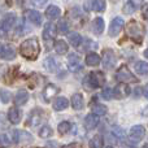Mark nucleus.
Masks as SVG:
<instances>
[{
    "label": "nucleus",
    "instance_id": "obj_1",
    "mask_svg": "<svg viewBox=\"0 0 148 148\" xmlns=\"http://www.w3.org/2000/svg\"><path fill=\"white\" fill-rule=\"evenodd\" d=\"M20 52L25 59L35 60L40 53V46L36 38H29L25 42H22L20 46Z\"/></svg>",
    "mask_w": 148,
    "mask_h": 148
},
{
    "label": "nucleus",
    "instance_id": "obj_2",
    "mask_svg": "<svg viewBox=\"0 0 148 148\" xmlns=\"http://www.w3.org/2000/svg\"><path fill=\"white\" fill-rule=\"evenodd\" d=\"M126 33H127V36L134 40L135 43L140 44L143 42L144 38V27L138 22L136 20H131L130 22L126 26Z\"/></svg>",
    "mask_w": 148,
    "mask_h": 148
},
{
    "label": "nucleus",
    "instance_id": "obj_3",
    "mask_svg": "<svg viewBox=\"0 0 148 148\" xmlns=\"http://www.w3.org/2000/svg\"><path fill=\"white\" fill-rule=\"evenodd\" d=\"M116 79H117L118 82H121V83H125V84L136 83V82H138V78L130 72V69H129L126 65H122V66L118 69V73L116 74Z\"/></svg>",
    "mask_w": 148,
    "mask_h": 148
},
{
    "label": "nucleus",
    "instance_id": "obj_4",
    "mask_svg": "<svg viewBox=\"0 0 148 148\" xmlns=\"http://www.w3.org/2000/svg\"><path fill=\"white\" fill-rule=\"evenodd\" d=\"M84 82H86L91 88H97V87L104 86L105 75L103 72H91L84 78Z\"/></svg>",
    "mask_w": 148,
    "mask_h": 148
},
{
    "label": "nucleus",
    "instance_id": "obj_5",
    "mask_svg": "<svg viewBox=\"0 0 148 148\" xmlns=\"http://www.w3.org/2000/svg\"><path fill=\"white\" fill-rule=\"evenodd\" d=\"M100 62H103L105 69H113L117 64V56L113 52V49H105L103 52V60H100Z\"/></svg>",
    "mask_w": 148,
    "mask_h": 148
},
{
    "label": "nucleus",
    "instance_id": "obj_6",
    "mask_svg": "<svg viewBox=\"0 0 148 148\" xmlns=\"http://www.w3.org/2000/svg\"><path fill=\"white\" fill-rule=\"evenodd\" d=\"M14 21H16V16L13 13H8V14L4 16L3 21L0 22V38H3L12 29V26L14 25Z\"/></svg>",
    "mask_w": 148,
    "mask_h": 148
},
{
    "label": "nucleus",
    "instance_id": "obj_7",
    "mask_svg": "<svg viewBox=\"0 0 148 148\" xmlns=\"http://www.w3.org/2000/svg\"><path fill=\"white\" fill-rule=\"evenodd\" d=\"M44 110L40 108H35V109L31 110L30 116H29L27 121H26V125L27 126H36L44 120Z\"/></svg>",
    "mask_w": 148,
    "mask_h": 148
},
{
    "label": "nucleus",
    "instance_id": "obj_8",
    "mask_svg": "<svg viewBox=\"0 0 148 148\" xmlns=\"http://www.w3.org/2000/svg\"><path fill=\"white\" fill-rule=\"evenodd\" d=\"M123 25H125V22H123V20L121 17H116L114 20H112V22H110L109 25V29H108V34H109V36H117L118 34L121 33V30L123 29Z\"/></svg>",
    "mask_w": 148,
    "mask_h": 148
},
{
    "label": "nucleus",
    "instance_id": "obj_9",
    "mask_svg": "<svg viewBox=\"0 0 148 148\" xmlns=\"http://www.w3.org/2000/svg\"><path fill=\"white\" fill-rule=\"evenodd\" d=\"M13 142L18 144H22V143H31L33 142V136L30 135L29 133L22 130H14L13 131Z\"/></svg>",
    "mask_w": 148,
    "mask_h": 148
},
{
    "label": "nucleus",
    "instance_id": "obj_10",
    "mask_svg": "<svg viewBox=\"0 0 148 148\" xmlns=\"http://www.w3.org/2000/svg\"><path fill=\"white\" fill-rule=\"evenodd\" d=\"M144 135H146V129H144L142 125L133 126V127L130 129V131H129V136L135 142L142 140V139L144 138Z\"/></svg>",
    "mask_w": 148,
    "mask_h": 148
},
{
    "label": "nucleus",
    "instance_id": "obj_11",
    "mask_svg": "<svg viewBox=\"0 0 148 148\" xmlns=\"http://www.w3.org/2000/svg\"><path fill=\"white\" fill-rule=\"evenodd\" d=\"M131 92L129 84L125 83H120L114 90H113V97H118V99H123V97L129 96Z\"/></svg>",
    "mask_w": 148,
    "mask_h": 148
},
{
    "label": "nucleus",
    "instance_id": "obj_12",
    "mask_svg": "<svg viewBox=\"0 0 148 148\" xmlns=\"http://www.w3.org/2000/svg\"><path fill=\"white\" fill-rule=\"evenodd\" d=\"M68 66L72 72H77V70L82 69V64H81V59L77 53H70L68 56Z\"/></svg>",
    "mask_w": 148,
    "mask_h": 148
},
{
    "label": "nucleus",
    "instance_id": "obj_13",
    "mask_svg": "<svg viewBox=\"0 0 148 148\" xmlns=\"http://www.w3.org/2000/svg\"><path fill=\"white\" fill-rule=\"evenodd\" d=\"M55 35H56V27H55L53 23H47L44 26V30H43V38L47 43L52 42L55 39Z\"/></svg>",
    "mask_w": 148,
    "mask_h": 148
},
{
    "label": "nucleus",
    "instance_id": "obj_14",
    "mask_svg": "<svg viewBox=\"0 0 148 148\" xmlns=\"http://www.w3.org/2000/svg\"><path fill=\"white\" fill-rule=\"evenodd\" d=\"M0 57L5 60H13L16 57V49L10 44H5L1 47V52H0Z\"/></svg>",
    "mask_w": 148,
    "mask_h": 148
},
{
    "label": "nucleus",
    "instance_id": "obj_15",
    "mask_svg": "<svg viewBox=\"0 0 148 148\" xmlns=\"http://www.w3.org/2000/svg\"><path fill=\"white\" fill-rule=\"evenodd\" d=\"M97 125H99V117H97V116L90 113V114H87L86 117H84V127H86L87 130H92V129H95Z\"/></svg>",
    "mask_w": 148,
    "mask_h": 148
},
{
    "label": "nucleus",
    "instance_id": "obj_16",
    "mask_svg": "<svg viewBox=\"0 0 148 148\" xmlns=\"http://www.w3.org/2000/svg\"><path fill=\"white\" fill-rule=\"evenodd\" d=\"M59 92V87L55 86V84H48V86L44 88V92H43V97L46 101H51L52 97L56 96V94Z\"/></svg>",
    "mask_w": 148,
    "mask_h": 148
},
{
    "label": "nucleus",
    "instance_id": "obj_17",
    "mask_svg": "<svg viewBox=\"0 0 148 148\" xmlns=\"http://www.w3.org/2000/svg\"><path fill=\"white\" fill-rule=\"evenodd\" d=\"M22 118V112L18 108H10L8 112V120L12 123H20Z\"/></svg>",
    "mask_w": 148,
    "mask_h": 148
},
{
    "label": "nucleus",
    "instance_id": "obj_18",
    "mask_svg": "<svg viewBox=\"0 0 148 148\" xmlns=\"http://www.w3.org/2000/svg\"><path fill=\"white\" fill-rule=\"evenodd\" d=\"M91 27H92V31H94V34H96V35H100V34L104 31V27H105L104 20H103L101 17L95 18V20L92 21Z\"/></svg>",
    "mask_w": 148,
    "mask_h": 148
},
{
    "label": "nucleus",
    "instance_id": "obj_19",
    "mask_svg": "<svg viewBox=\"0 0 148 148\" xmlns=\"http://www.w3.org/2000/svg\"><path fill=\"white\" fill-rule=\"evenodd\" d=\"M70 103H72V107L75 110H81V109H83V107H84V100H83L82 94H74L72 96Z\"/></svg>",
    "mask_w": 148,
    "mask_h": 148
},
{
    "label": "nucleus",
    "instance_id": "obj_20",
    "mask_svg": "<svg viewBox=\"0 0 148 148\" xmlns=\"http://www.w3.org/2000/svg\"><path fill=\"white\" fill-rule=\"evenodd\" d=\"M27 18L30 20L31 23H34L35 26H40L42 25V14L38 12V10L33 9L27 12Z\"/></svg>",
    "mask_w": 148,
    "mask_h": 148
},
{
    "label": "nucleus",
    "instance_id": "obj_21",
    "mask_svg": "<svg viewBox=\"0 0 148 148\" xmlns=\"http://www.w3.org/2000/svg\"><path fill=\"white\" fill-rule=\"evenodd\" d=\"M43 66L46 68L48 72H56L57 68H59V64L56 62V60H55V57L52 56H48L47 59H44V62H43Z\"/></svg>",
    "mask_w": 148,
    "mask_h": 148
},
{
    "label": "nucleus",
    "instance_id": "obj_22",
    "mask_svg": "<svg viewBox=\"0 0 148 148\" xmlns=\"http://www.w3.org/2000/svg\"><path fill=\"white\" fill-rule=\"evenodd\" d=\"M68 107H69V100H68L66 97L60 96L53 101V109L55 110H64V109H66Z\"/></svg>",
    "mask_w": 148,
    "mask_h": 148
},
{
    "label": "nucleus",
    "instance_id": "obj_23",
    "mask_svg": "<svg viewBox=\"0 0 148 148\" xmlns=\"http://www.w3.org/2000/svg\"><path fill=\"white\" fill-rule=\"evenodd\" d=\"M29 100V92L25 90H20L14 96V103L17 105H23L25 103H27Z\"/></svg>",
    "mask_w": 148,
    "mask_h": 148
},
{
    "label": "nucleus",
    "instance_id": "obj_24",
    "mask_svg": "<svg viewBox=\"0 0 148 148\" xmlns=\"http://www.w3.org/2000/svg\"><path fill=\"white\" fill-rule=\"evenodd\" d=\"M60 14H61V10H60V8L56 7V5H49L46 9V16L48 18H52V20L60 17Z\"/></svg>",
    "mask_w": 148,
    "mask_h": 148
},
{
    "label": "nucleus",
    "instance_id": "obj_25",
    "mask_svg": "<svg viewBox=\"0 0 148 148\" xmlns=\"http://www.w3.org/2000/svg\"><path fill=\"white\" fill-rule=\"evenodd\" d=\"M84 61H86V65H88V66H97L100 64V56L96 53H88Z\"/></svg>",
    "mask_w": 148,
    "mask_h": 148
},
{
    "label": "nucleus",
    "instance_id": "obj_26",
    "mask_svg": "<svg viewBox=\"0 0 148 148\" xmlns=\"http://www.w3.org/2000/svg\"><path fill=\"white\" fill-rule=\"evenodd\" d=\"M68 40L73 47H79L82 44V36L77 31H74V33H70L68 35Z\"/></svg>",
    "mask_w": 148,
    "mask_h": 148
},
{
    "label": "nucleus",
    "instance_id": "obj_27",
    "mask_svg": "<svg viewBox=\"0 0 148 148\" xmlns=\"http://www.w3.org/2000/svg\"><path fill=\"white\" fill-rule=\"evenodd\" d=\"M68 44L65 40H57L56 43H55V51H56V53L59 55H65L68 52Z\"/></svg>",
    "mask_w": 148,
    "mask_h": 148
},
{
    "label": "nucleus",
    "instance_id": "obj_28",
    "mask_svg": "<svg viewBox=\"0 0 148 148\" xmlns=\"http://www.w3.org/2000/svg\"><path fill=\"white\" fill-rule=\"evenodd\" d=\"M108 113V108L105 107V105H103V104H95V105H92V114H95V116H105Z\"/></svg>",
    "mask_w": 148,
    "mask_h": 148
},
{
    "label": "nucleus",
    "instance_id": "obj_29",
    "mask_svg": "<svg viewBox=\"0 0 148 148\" xmlns=\"http://www.w3.org/2000/svg\"><path fill=\"white\" fill-rule=\"evenodd\" d=\"M70 129H72V123L68 122V121H62V122H60L59 126H57V131H59L61 135L68 134L70 131Z\"/></svg>",
    "mask_w": 148,
    "mask_h": 148
},
{
    "label": "nucleus",
    "instance_id": "obj_30",
    "mask_svg": "<svg viewBox=\"0 0 148 148\" xmlns=\"http://www.w3.org/2000/svg\"><path fill=\"white\" fill-rule=\"evenodd\" d=\"M90 148H101L103 147V136L101 135H95L91 140L88 142Z\"/></svg>",
    "mask_w": 148,
    "mask_h": 148
},
{
    "label": "nucleus",
    "instance_id": "obj_31",
    "mask_svg": "<svg viewBox=\"0 0 148 148\" xmlns=\"http://www.w3.org/2000/svg\"><path fill=\"white\" fill-rule=\"evenodd\" d=\"M105 5H107V3H105L104 0H96V1H91V10L103 12V10H105Z\"/></svg>",
    "mask_w": 148,
    "mask_h": 148
},
{
    "label": "nucleus",
    "instance_id": "obj_32",
    "mask_svg": "<svg viewBox=\"0 0 148 148\" xmlns=\"http://www.w3.org/2000/svg\"><path fill=\"white\" fill-rule=\"evenodd\" d=\"M57 30L61 34H66L68 31H69V23H68L66 18L59 20V22H57Z\"/></svg>",
    "mask_w": 148,
    "mask_h": 148
},
{
    "label": "nucleus",
    "instance_id": "obj_33",
    "mask_svg": "<svg viewBox=\"0 0 148 148\" xmlns=\"http://www.w3.org/2000/svg\"><path fill=\"white\" fill-rule=\"evenodd\" d=\"M135 70L138 72L139 74H142V75H146L147 72H148V65L146 61H138L135 64Z\"/></svg>",
    "mask_w": 148,
    "mask_h": 148
},
{
    "label": "nucleus",
    "instance_id": "obj_34",
    "mask_svg": "<svg viewBox=\"0 0 148 148\" xmlns=\"http://www.w3.org/2000/svg\"><path fill=\"white\" fill-rule=\"evenodd\" d=\"M135 4H134V1H125V4H123V13L125 14H133L134 12H135Z\"/></svg>",
    "mask_w": 148,
    "mask_h": 148
},
{
    "label": "nucleus",
    "instance_id": "obj_35",
    "mask_svg": "<svg viewBox=\"0 0 148 148\" xmlns=\"http://www.w3.org/2000/svg\"><path fill=\"white\" fill-rule=\"evenodd\" d=\"M112 134L114 136H117L118 139H123L126 136L125 130L122 127H120V126H112Z\"/></svg>",
    "mask_w": 148,
    "mask_h": 148
},
{
    "label": "nucleus",
    "instance_id": "obj_36",
    "mask_svg": "<svg viewBox=\"0 0 148 148\" xmlns=\"http://www.w3.org/2000/svg\"><path fill=\"white\" fill-rule=\"evenodd\" d=\"M51 135H52V129L49 127L48 125L43 126V127L39 130V136H40V138H49Z\"/></svg>",
    "mask_w": 148,
    "mask_h": 148
},
{
    "label": "nucleus",
    "instance_id": "obj_37",
    "mask_svg": "<svg viewBox=\"0 0 148 148\" xmlns=\"http://www.w3.org/2000/svg\"><path fill=\"white\" fill-rule=\"evenodd\" d=\"M101 96H103V99H105V100H110V99L113 97V90H112V88H105V90H103Z\"/></svg>",
    "mask_w": 148,
    "mask_h": 148
},
{
    "label": "nucleus",
    "instance_id": "obj_38",
    "mask_svg": "<svg viewBox=\"0 0 148 148\" xmlns=\"http://www.w3.org/2000/svg\"><path fill=\"white\" fill-rule=\"evenodd\" d=\"M0 97H1L3 103H9V100H10V92L7 91V90H1V91H0Z\"/></svg>",
    "mask_w": 148,
    "mask_h": 148
},
{
    "label": "nucleus",
    "instance_id": "obj_39",
    "mask_svg": "<svg viewBox=\"0 0 148 148\" xmlns=\"http://www.w3.org/2000/svg\"><path fill=\"white\" fill-rule=\"evenodd\" d=\"M9 143V138L5 134H0V147H8Z\"/></svg>",
    "mask_w": 148,
    "mask_h": 148
},
{
    "label": "nucleus",
    "instance_id": "obj_40",
    "mask_svg": "<svg viewBox=\"0 0 148 148\" xmlns=\"http://www.w3.org/2000/svg\"><path fill=\"white\" fill-rule=\"evenodd\" d=\"M62 148H83V147H82V144H81V143H75V142H74V143L66 144V146H64Z\"/></svg>",
    "mask_w": 148,
    "mask_h": 148
},
{
    "label": "nucleus",
    "instance_id": "obj_41",
    "mask_svg": "<svg viewBox=\"0 0 148 148\" xmlns=\"http://www.w3.org/2000/svg\"><path fill=\"white\" fill-rule=\"evenodd\" d=\"M143 18L147 20V4H144V8H143Z\"/></svg>",
    "mask_w": 148,
    "mask_h": 148
},
{
    "label": "nucleus",
    "instance_id": "obj_42",
    "mask_svg": "<svg viewBox=\"0 0 148 148\" xmlns=\"http://www.w3.org/2000/svg\"><path fill=\"white\" fill-rule=\"evenodd\" d=\"M142 148H147V144H144V146H143V147H142Z\"/></svg>",
    "mask_w": 148,
    "mask_h": 148
},
{
    "label": "nucleus",
    "instance_id": "obj_43",
    "mask_svg": "<svg viewBox=\"0 0 148 148\" xmlns=\"http://www.w3.org/2000/svg\"><path fill=\"white\" fill-rule=\"evenodd\" d=\"M1 47H3V46H1V44H0V52H1Z\"/></svg>",
    "mask_w": 148,
    "mask_h": 148
},
{
    "label": "nucleus",
    "instance_id": "obj_44",
    "mask_svg": "<svg viewBox=\"0 0 148 148\" xmlns=\"http://www.w3.org/2000/svg\"><path fill=\"white\" fill-rule=\"evenodd\" d=\"M107 148H113V147H107Z\"/></svg>",
    "mask_w": 148,
    "mask_h": 148
}]
</instances>
